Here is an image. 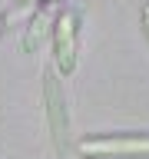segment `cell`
Returning a JSON list of instances; mask_svg holds the SVG:
<instances>
[{
    "mask_svg": "<svg viewBox=\"0 0 149 159\" xmlns=\"http://www.w3.org/2000/svg\"><path fill=\"white\" fill-rule=\"evenodd\" d=\"M83 156H149V136H103L83 139Z\"/></svg>",
    "mask_w": 149,
    "mask_h": 159,
    "instance_id": "1",
    "label": "cell"
},
{
    "mask_svg": "<svg viewBox=\"0 0 149 159\" xmlns=\"http://www.w3.org/2000/svg\"><path fill=\"white\" fill-rule=\"evenodd\" d=\"M56 66L73 70L76 66V13H60L56 20Z\"/></svg>",
    "mask_w": 149,
    "mask_h": 159,
    "instance_id": "2",
    "label": "cell"
},
{
    "mask_svg": "<svg viewBox=\"0 0 149 159\" xmlns=\"http://www.w3.org/2000/svg\"><path fill=\"white\" fill-rule=\"evenodd\" d=\"M47 113H50V123H53V139H56V149L66 152V119H63V99H60V86H56V76L50 73L47 76Z\"/></svg>",
    "mask_w": 149,
    "mask_h": 159,
    "instance_id": "3",
    "label": "cell"
},
{
    "mask_svg": "<svg viewBox=\"0 0 149 159\" xmlns=\"http://www.w3.org/2000/svg\"><path fill=\"white\" fill-rule=\"evenodd\" d=\"M43 37H47V13H40V17L33 20V27H30V37L23 40V47H27V50H33Z\"/></svg>",
    "mask_w": 149,
    "mask_h": 159,
    "instance_id": "4",
    "label": "cell"
},
{
    "mask_svg": "<svg viewBox=\"0 0 149 159\" xmlns=\"http://www.w3.org/2000/svg\"><path fill=\"white\" fill-rule=\"evenodd\" d=\"M142 23H146V33H149V3L142 7Z\"/></svg>",
    "mask_w": 149,
    "mask_h": 159,
    "instance_id": "5",
    "label": "cell"
}]
</instances>
